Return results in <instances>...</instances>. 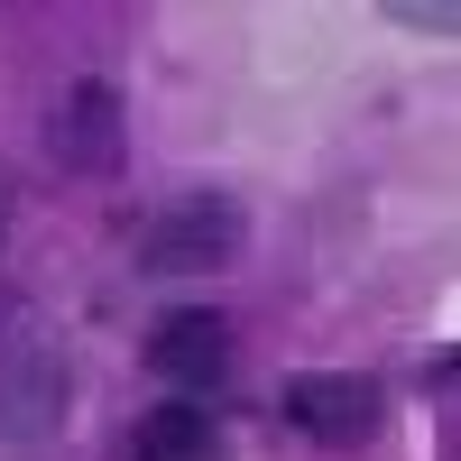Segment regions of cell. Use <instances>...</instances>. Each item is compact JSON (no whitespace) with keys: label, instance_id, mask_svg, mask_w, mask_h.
<instances>
[{"label":"cell","instance_id":"cell-1","mask_svg":"<svg viewBox=\"0 0 461 461\" xmlns=\"http://www.w3.org/2000/svg\"><path fill=\"white\" fill-rule=\"evenodd\" d=\"M249 249V212L230 194H176L139 221V277H212V267H230Z\"/></svg>","mask_w":461,"mask_h":461},{"label":"cell","instance_id":"cell-2","mask_svg":"<svg viewBox=\"0 0 461 461\" xmlns=\"http://www.w3.org/2000/svg\"><path fill=\"white\" fill-rule=\"evenodd\" d=\"M277 425L304 434L314 452H360L388 425V388H378L369 369H295L277 388Z\"/></svg>","mask_w":461,"mask_h":461},{"label":"cell","instance_id":"cell-3","mask_svg":"<svg viewBox=\"0 0 461 461\" xmlns=\"http://www.w3.org/2000/svg\"><path fill=\"white\" fill-rule=\"evenodd\" d=\"M47 158L65 176H121L130 167V102L102 84V74H74V84L47 102Z\"/></svg>","mask_w":461,"mask_h":461},{"label":"cell","instance_id":"cell-4","mask_svg":"<svg viewBox=\"0 0 461 461\" xmlns=\"http://www.w3.org/2000/svg\"><path fill=\"white\" fill-rule=\"evenodd\" d=\"M65 406H74V360L56 341L19 332L10 351H0V443H56Z\"/></svg>","mask_w":461,"mask_h":461},{"label":"cell","instance_id":"cell-5","mask_svg":"<svg viewBox=\"0 0 461 461\" xmlns=\"http://www.w3.org/2000/svg\"><path fill=\"white\" fill-rule=\"evenodd\" d=\"M230 314H212V304H176V314L148 323V369L167 378L176 397H212L221 378H230Z\"/></svg>","mask_w":461,"mask_h":461},{"label":"cell","instance_id":"cell-6","mask_svg":"<svg viewBox=\"0 0 461 461\" xmlns=\"http://www.w3.org/2000/svg\"><path fill=\"white\" fill-rule=\"evenodd\" d=\"M121 461H230V425L212 397H167L121 434Z\"/></svg>","mask_w":461,"mask_h":461},{"label":"cell","instance_id":"cell-7","mask_svg":"<svg viewBox=\"0 0 461 461\" xmlns=\"http://www.w3.org/2000/svg\"><path fill=\"white\" fill-rule=\"evenodd\" d=\"M388 19H397V28H434V37H452V28H461L452 0H388Z\"/></svg>","mask_w":461,"mask_h":461},{"label":"cell","instance_id":"cell-8","mask_svg":"<svg viewBox=\"0 0 461 461\" xmlns=\"http://www.w3.org/2000/svg\"><path fill=\"white\" fill-rule=\"evenodd\" d=\"M10 221H19V176L0 167V240H10Z\"/></svg>","mask_w":461,"mask_h":461}]
</instances>
